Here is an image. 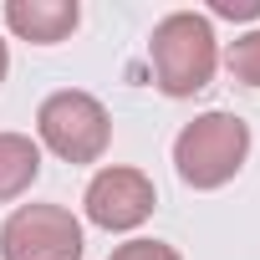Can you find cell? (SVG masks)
<instances>
[{
  "label": "cell",
  "mask_w": 260,
  "mask_h": 260,
  "mask_svg": "<svg viewBox=\"0 0 260 260\" xmlns=\"http://www.w3.org/2000/svg\"><path fill=\"white\" fill-rule=\"evenodd\" d=\"M6 67H11V51H6V41H0V82H6Z\"/></svg>",
  "instance_id": "11"
},
{
  "label": "cell",
  "mask_w": 260,
  "mask_h": 260,
  "mask_svg": "<svg viewBox=\"0 0 260 260\" xmlns=\"http://www.w3.org/2000/svg\"><path fill=\"white\" fill-rule=\"evenodd\" d=\"M77 21H82L77 0H11V6H6V26L21 41H36V46L67 41L77 31Z\"/></svg>",
  "instance_id": "6"
},
{
  "label": "cell",
  "mask_w": 260,
  "mask_h": 260,
  "mask_svg": "<svg viewBox=\"0 0 260 260\" xmlns=\"http://www.w3.org/2000/svg\"><path fill=\"white\" fill-rule=\"evenodd\" d=\"M230 72L245 87H260V31H250V36H240L230 46Z\"/></svg>",
  "instance_id": "8"
},
{
  "label": "cell",
  "mask_w": 260,
  "mask_h": 260,
  "mask_svg": "<svg viewBox=\"0 0 260 260\" xmlns=\"http://www.w3.org/2000/svg\"><path fill=\"white\" fill-rule=\"evenodd\" d=\"M153 56V77L169 97H194L209 87L214 67H219V46H214V26L194 11H174L153 26L148 41Z\"/></svg>",
  "instance_id": "1"
},
{
  "label": "cell",
  "mask_w": 260,
  "mask_h": 260,
  "mask_svg": "<svg viewBox=\"0 0 260 260\" xmlns=\"http://www.w3.org/2000/svg\"><path fill=\"white\" fill-rule=\"evenodd\" d=\"M36 127H41V143L67 164L102 158V148L112 138V122L92 92H51L36 112Z\"/></svg>",
  "instance_id": "3"
},
{
  "label": "cell",
  "mask_w": 260,
  "mask_h": 260,
  "mask_svg": "<svg viewBox=\"0 0 260 260\" xmlns=\"http://www.w3.org/2000/svg\"><path fill=\"white\" fill-rule=\"evenodd\" d=\"M107 260H179V250L164 245V240H127V245H117Z\"/></svg>",
  "instance_id": "9"
},
{
  "label": "cell",
  "mask_w": 260,
  "mask_h": 260,
  "mask_svg": "<svg viewBox=\"0 0 260 260\" xmlns=\"http://www.w3.org/2000/svg\"><path fill=\"white\" fill-rule=\"evenodd\" d=\"M214 16H230V21H245V16H260V0H214Z\"/></svg>",
  "instance_id": "10"
},
{
  "label": "cell",
  "mask_w": 260,
  "mask_h": 260,
  "mask_svg": "<svg viewBox=\"0 0 260 260\" xmlns=\"http://www.w3.org/2000/svg\"><path fill=\"white\" fill-rule=\"evenodd\" d=\"M6 260H82V224L61 204H21L0 230Z\"/></svg>",
  "instance_id": "4"
},
{
  "label": "cell",
  "mask_w": 260,
  "mask_h": 260,
  "mask_svg": "<svg viewBox=\"0 0 260 260\" xmlns=\"http://www.w3.org/2000/svg\"><path fill=\"white\" fill-rule=\"evenodd\" d=\"M36 174H41V148L26 133H0V199L26 194Z\"/></svg>",
  "instance_id": "7"
},
{
  "label": "cell",
  "mask_w": 260,
  "mask_h": 260,
  "mask_svg": "<svg viewBox=\"0 0 260 260\" xmlns=\"http://www.w3.org/2000/svg\"><path fill=\"white\" fill-rule=\"evenodd\" d=\"M250 153V127L235 117V112H204L194 117L184 133L174 138V164H179V179L194 184V189H219L240 174Z\"/></svg>",
  "instance_id": "2"
},
{
  "label": "cell",
  "mask_w": 260,
  "mask_h": 260,
  "mask_svg": "<svg viewBox=\"0 0 260 260\" xmlns=\"http://www.w3.org/2000/svg\"><path fill=\"white\" fill-rule=\"evenodd\" d=\"M153 179L138 169H102L87 184V219L102 230H133L153 214Z\"/></svg>",
  "instance_id": "5"
}]
</instances>
